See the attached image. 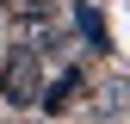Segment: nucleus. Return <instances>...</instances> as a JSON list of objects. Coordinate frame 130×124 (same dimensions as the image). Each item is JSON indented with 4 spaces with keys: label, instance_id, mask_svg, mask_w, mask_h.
<instances>
[{
    "label": "nucleus",
    "instance_id": "obj_1",
    "mask_svg": "<svg viewBox=\"0 0 130 124\" xmlns=\"http://www.w3.org/2000/svg\"><path fill=\"white\" fill-rule=\"evenodd\" d=\"M6 93H12V99H37V62H31V50L12 56V68H6Z\"/></svg>",
    "mask_w": 130,
    "mask_h": 124
},
{
    "label": "nucleus",
    "instance_id": "obj_2",
    "mask_svg": "<svg viewBox=\"0 0 130 124\" xmlns=\"http://www.w3.org/2000/svg\"><path fill=\"white\" fill-rule=\"evenodd\" d=\"M31 6H43V0H31Z\"/></svg>",
    "mask_w": 130,
    "mask_h": 124
}]
</instances>
